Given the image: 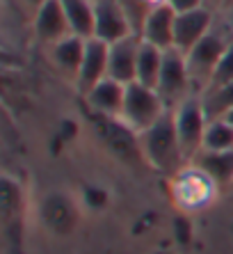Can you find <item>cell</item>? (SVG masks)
I'll use <instances>...</instances> for the list:
<instances>
[{
  "instance_id": "1",
  "label": "cell",
  "mask_w": 233,
  "mask_h": 254,
  "mask_svg": "<svg viewBox=\"0 0 233 254\" xmlns=\"http://www.w3.org/2000/svg\"><path fill=\"white\" fill-rule=\"evenodd\" d=\"M140 144L146 165L169 179L187 165L181 140H178V133H176L174 113L172 110H167L151 128H146L142 133Z\"/></svg>"
},
{
  "instance_id": "2",
  "label": "cell",
  "mask_w": 233,
  "mask_h": 254,
  "mask_svg": "<svg viewBox=\"0 0 233 254\" xmlns=\"http://www.w3.org/2000/svg\"><path fill=\"white\" fill-rule=\"evenodd\" d=\"M233 42V30L229 28V23L217 14L215 25L210 28V32L192 48L185 53L187 60V69H190V76H192V83L197 94H201L206 87L213 80V73H215L217 64L222 62L227 48Z\"/></svg>"
},
{
  "instance_id": "3",
  "label": "cell",
  "mask_w": 233,
  "mask_h": 254,
  "mask_svg": "<svg viewBox=\"0 0 233 254\" xmlns=\"http://www.w3.org/2000/svg\"><path fill=\"white\" fill-rule=\"evenodd\" d=\"M220 186L194 163H187L181 172L172 177V197L183 211H201L215 201Z\"/></svg>"
},
{
  "instance_id": "4",
  "label": "cell",
  "mask_w": 233,
  "mask_h": 254,
  "mask_svg": "<svg viewBox=\"0 0 233 254\" xmlns=\"http://www.w3.org/2000/svg\"><path fill=\"white\" fill-rule=\"evenodd\" d=\"M169 108L165 106V101L160 99L156 87H149V85H142L135 80V83L126 85V101H123V110L119 119L128 128H133L137 135H142Z\"/></svg>"
},
{
  "instance_id": "5",
  "label": "cell",
  "mask_w": 233,
  "mask_h": 254,
  "mask_svg": "<svg viewBox=\"0 0 233 254\" xmlns=\"http://www.w3.org/2000/svg\"><path fill=\"white\" fill-rule=\"evenodd\" d=\"M156 92L160 94V99L165 101V106L169 110L178 108L185 99L197 94L190 69H187L185 53L176 51V48H167L165 51L163 69H160V76H158Z\"/></svg>"
},
{
  "instance_id": "6",
  "label": "cell",
  "mask_w": 233,
  "mask_h": 254,
  "mask_svg": "<svg viewBox=\"0 0 233 254\" xmlns=\"http://www.w3.org/2000/svg\"><path fill=\"white\" fill-rule=\"evenodd\" d=\"M174 113V124L176 133L181 140L183 154H185L187 163H192L194 156L204 149V135H206V126H208V115L204 110L201 96L192 94L190 99H185L178 108L172 110Z\"/></svg>"
},
{
  "instance_id": "7",
  "label": "cell",
  "mask_w": 233,
  "mask_h": 254,
  "mask_svg": "<svg viewBox=\"0 0 233 254\" xmlns=\"http://www.w3.org/2000/svg\"><path fill=\"white\" fill-rule=\"evenodd\" d=\"M39 220L51 234L64 236L78 227L80 211H78V204L73 201V197L58 190V192H48L39 201Z\"/></svg>"
},
{
  "instance_id": "8",
  "label": "cell",
  "mask_w": 233,
  "mask_h": 254,
  "mask_svg": "<svg viewBox=\"0 0 233 254\" xmlns=\"http://www.w3.org/2000/svg\"><path fill=\"white\" fill-rule=\"evenodd\" d=\"M135 35L121 0H94V37L115 44Z\"/></svg>"
},
{
  "instance_id": "9",
  "label": "cell",
  "mask_w": 233,
  "mask_h": 254,
  "mask_svg": "<svg viewBox=\"0 0 233 254\" xmlns=\"http://www.w3.org/2000/svg\"><path fill=\"white\" fill-rule=\"evenodd\" d=\"M30 25H32V37L41 48H48L73 35V28H71L59 0H48L46 5L35 14Z\"/></svg>"
},
{
  "instance_id": "10",
  "label": "cell",
  "mask_w": 233,
  "mask_h": 254,
  "mask_svg": "<svg viewBox=\"0 0 233 254\" xmlns=\"http://www.w3.org/2000/svg\"><path fill=\"white\" fill-rule=\"evenodd\" d=\"M215 21H217V14L210 12L208 7H197V9H190V12H178L176 14V28H174V48L181 51V53L192 51L210 32Z\"/></svg>"
},
{
  "instance_id": "11",
  "label": "cell",
  "mask_w": 233,
  "mask_h": 254,
  "mask_svg": "<svg viewBox=\"0 0 233 254\" xmlns=\"http://www.w3.org/2000/svg\"><path fill=\"white\" fill-rule=\"evenodd\" d=\"M0 213H2V229H5L7 243H21L23 231V213H25V195L23 188L14 177H2V195H0Z\"/></svg>"
},
{
  "instance_id": "12",
  "label": "cell",
  "mask_w": 233,
  "mask_h": 254,
  "mask_svg": "<svg viewBox=\"0 0 233 254\" xmlns=\"http://www.w3.org/2000/svg\"><path fill=\"white\" fill-rule=\"evenodd\" d=\"M108 60H110V44H105L103 39H87L85 44V58H82L80 71H78L76 80V92L85 96L96 83H101L103 78H108Z\"/></svg>"
},
{
  "instance_id": "13",
  "label": "cell",
  "mask_w": 233,
  "mask_h": 254,
  "mask_svg": "<svg viewBox=\"0 0 233 254\" xmlns=\"http://www.w3.org/2000/svg\"><path fill=\"white\" fill-rule=\"evenodd\" d=\"M85 44L87 39L78 35H71L62 42L53 44V46L44 48V53L48 55V62L62 78H66L71 85H76L78 71H80L82 58H85Z\"/></svg>"
},
{
  "instance_id": "14",
  "label": "cell",
  "mask_w": 233,
  "mask_h": 254,
  "mask_svg": "<svg viewBox=\"0 0 233 254\" xmlns=\"http://www.w3.org/2000/svg\"><path fill=\"white\" fill-rule=\"evenodd\" d=\"M82 99L96 117H121L123 101H126V85L108 76L94 85Z\"/></svg>"
},
{
  "instance_id": "15",
  "label": "cell",
  "mask_w": 233,
  "mask_h": 254,
  "mask_svg": "<svg viewBox=\"0 0 233 254\" xmlns=\"http://www.w3.org/2000/svg\"><path fill=\"white\" fill-rule=\"evenodd\" d=\"M142 37L130 35L119 42L110 44V60H108V76L128 85L135 83L137 76V55H140Z\"/></svg>"
},
{
  "instance_id": "16",
  "label": "cell",
  "mask_w": 233,
  "mask_h": 254,
  "mask_svg": "<svg viewBox=\"0 0 233 254\" xmlns=\"http://www.w3.org/2000/svg\"><path fill=\"white\" fill-rule=\"evenodd\" d=\"M174 28H176V12L167 2H160V5L146 16L140 37L144 42L167 51V48H174Z\"/></svg>"
},
{
  "instance_id": "17",
  "label": "cell",
  "mask_w": 233,
  "mask_h": 254,
  "mask_svg": "<svg viewBox=\"0 0 233 254\" xmlns=\"http://www.w3.org/2000/svg\"><path fill=\"white\" fill-rule=\"evenodd\" d=\"M192 163L197 167H201L220 188H227V186L233 184V149H227V151L201 149L192 158Z\"/></svg>"
},
{
  "instance_id": "18",
  "label": "cell",
  "mask_w": 233,
  "mask_h": 254,
  "mask_svg": "<svg viewBox=\"0 0 233 254\" xmlns=\"http://www.w3.org/2000/svg\"><path fill=\"white\" fill-rule=\"evenodd\" d=\"M73 35L92 39L94 37V0H59Z\"/></svg>"
},
{
  "instance_id": "19",
  "label": "cell",
  "mask_w": 233,
  "mask_h": 254,
  "mask_svg": "<svg viewBox=\"0 0 233 254\" xmlns=\"http://www.w3.org/2000/svg\"><path fill=\"white\" fill-rule=\"evenodd\" d=\"M163 60H165L163 48H158L142 39L140 55H137V76H135V80L142 85H149V87H156L160 69H163Z\"/></svg>"
},
{
  "instance_id": "20",
  "label": "cell",
  "mask_w": 233,
  "mask_h": 254,
  "mask_svg": "<svg viewBox=\"0 0 233 254\" xmlns=\"http://www.w3.org/2000/svg\"><path fill=\"white\" fill-rule=\"evenodd\" d=\"M199 96H201V103H204L208 119H222L227 113L233 110V80L206 89Z\"/></svg>"
},
{
  "instance_id": "21",
  "label": "cell",
  "mask_w": 233,
  "mask_h": 254,
  "mask_svg": "<svg viewBox=\"0 0 233 254\" xmlns=\"http://www.w3.org/2000/svg\"><path fill=\"white\" fill-rule=\"evenodd\" d=\"M204 149H208V151L233 149V124H229L227 119H210L206 126Z\"/></svg>"
},
{
  "instance_id": "22",
  "label": "cell",
  "mask_w": 233,
  "mask_h": 254,
  "mask_svg": "<svg viewBox=\"0 0 233 254\" xmlns=\"http://www.w3.org/2000/svg\"><path fill=\"white\" fill-rule=\"evenodd\" d=\"M231 80H233V42H231V46L227 48V53H224L222 62L217 64L215 73H213V80H210V85L206 89L217 87V85H224V83H231Z\"/></svg>"
},
{
  "instance_id": "23",
  "label": "cell",
  "mask_w": 233,
  "mask_h": 254,
  "mask_svg": "<svg viewBox=\"0 0 233 254\" xmlns=\"http://www.w3.org/2000/svg\"><path fill=\"white\" fill-rule=\"evenodd\" d=\"M12 2H14V7H16L18 12H21V16H23L28 23H32L35 14L46 5L48 0H12Z\"/></svg>"
},
{
  "instance_id": "24",
  "label": "cell",
  "mask_w": 233,
  "mask_h": 254,
  "mask_svg": "<svg viewBox=\"0 0 233 254\" xmlns=\"http://www.w3.org/2000/svg\"><path fill=\"white\" fill-rule=\"evenodd\" d=\"M176 14L178 12H190V9H197V7H204V0H165Z\"/></svg>"
},
{
  "instance_id": "25",
  "label": "cell",
  "mask_w": 233,
  "mask_h": 254,
  "mask_svg": "<svg viewBox=\"0 0 233 254\" xmlns=\"http://www.w3.org/2000/svg\"><path fill=\"white\" fill-rule=\"evenodd\" d=\"M231 0H204V7H208L210 12H215V14H220L224 7L229 5Z\"/></svg>"
},
{
  "instance_id": "26",
  "label": "cell",
  "mask_w": 233,
  "mask_h": 254,
  "mask_svg": "<svg viewBox=\"0 0 233 254\" xmlns=\"http://www.w3.org/2000/svg\"><path fill=\"white\" fill-rule=\"evenodd\" d=\"M220 16L224 18V21H227V23H229V28L233 30V0H231V2H229L227 7H224V9H222V12H220Z\"/></svg>"
},
{
  "instance_id": "27",
  "label": "cell",
  "mask_w": 233,
  "mask_h": 254,
  "mask_svg": "<svg viewBox=\"0 0 233 254\" xmlns=\"http://www.w3.org/2000/svg\"><path fill=\"white\" fill-rule=\"evenodd\" d=\"M222 119H227L229 124H233V110H231V113H227V115H224V117H222Z\"/></svg>"
}]
</instances>
